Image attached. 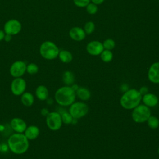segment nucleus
Masks as SVG:
<instances>
[{
    "mask_svg": "<svg viewBox=\"0 0 159 159\" xmlns=\"http://www.w3.org/2000/svg\"><path fill=\"white\" fill-rule=\"evenodd\" d=\"M7 143L10 150L17 155L24 153L29 147V140L22 133H15L11 135L7 140Z\"/></svg>",
    "mask_w": 159,
    "mask_h": 159,
    "instance_id": "obj_1",
    "label": "nucleus"
},
{
    "mask_svg": "<svg viewBox=\"0 0 159 159\" xmlns=\"http://www.w3.org/2000/svg\"><path fill=\"white\" fill-rule=\"evenodd\" d=\"M142 96L139 90L135 88L129 89L123 93L120 98V104L125 109L132 110L140 104Z\"/></svg>",
    "mask_w": 159,
    "mask_h": 159,
    "instance_id": "obj_2",
    "label": "nucleus"
},
{
    "mask_svg": "<svg viewBox=\"0 0 159 159\" xmlns=\"http://www.w3.org/2000/svg\"><path fill=\"white\" fill-rule=\"evenodd\" d=\"M76 98V92L71 86L60 87L55 93V100L61 106H70L75 101Z\"/></svg>",
    "mask_w": 159,
    "mask_h": 159,
    "instance_id": "obj_3",
    "label": "nucleus"
},
{
    "mask_svg": "<svg viewBox=\"0 0 159 159\" xmlns=\"http://www.w3.org/2000/svg\"><path fill=\"white\" fill-rule=\"evenodd\" d=\"M39 52L43 58L52 60L58 57L60 50L55 43L47 40L40 45Z\"/></svg>",
    "mask_w": 159,
    "mask_h": 159,
    "instance_id": "obj_4",
    "label": "nucleus"
},
{
    "mask_svg": "<svg viewBox=\"0 0 159 159\" xmlns=\"http://www.w3.org/2000/svg\"><path fill=\"white\" fill-rule=\"evenodd\" d=\"M151 116L150 108L147 106L139 104L134 109H132V119L135 122L138 124L144 123L147 122V119Z\"/></svg>",
    "mask_w": 159,
    "mask_h": 159,
    "instance_id": "obj_5",
    "label": "nucleus"
},
{
    "mask_svg": "<svg viewBox=\"0 0 159 159\" xmlns=\"http://www.w3.org/2000/svg\"><path fill=\"white\" fill-rule=\"evenodd\" d=\"M89 111V107L87 104L84 102H74L70 106L68 112L75 119H79L84 117Z\"/></svg>",
    "mask_w": 159,
    "mask_h": 159,
    "instance_id": "obj_6",
    "label": "nucleus"
},
{
    "mask_svg": "<svg viewBox=\"0 0 159 159\" xmlns=\"http://www.w3.org/2000/svg\"><path fill=\"white\" fill-rule=\"evenodd\" d=\"M46 124L48 129L56 131L59 130L62 125L61 114L58 112H51L46 116Z\"/></svg>",
    "mask_w": 159,
    "mask_h": 159,
    "instance_id": "obj_7",
    "label": "nucleus"
},
{
    "mask_svg": "<svg viewBox=\"0 0 159 159\" xmlns=\"http://www.w3.org/2000/svg\"><path fill=\"white\" fill-rule=\"evenodd\" d=\"M22 29L21 23L17 19H10L7 20L4 25L5 34L11 35L18 34Z\"/></svg>",
    "mask_w": 159,
    "mask_h": 159,
    "instance_id": "obj_8",
    "label": "nucleus"
},
{
    "mask_svg": "<svg viewBox=\"0 0 159 159\" xmlns=\"http://www.w3.org/2000/svg\"><path fill=\"white\" fill-rule=\"evenodd\" d=\"M26 89V81L21 77L15 78L11 84V90L15 96L22 95Z\"/></svg>",
    "mask_w": 159,
    "mask_h": 159,
    "instance_id": "obj_9",
    "label": "nucleus"
},
{
    "mask_svg": "<svg viewBox=\"0 0 159 159\" xmlns=\"http://www.w3.org/2000/svg\"><path fill=\"white\" fill-rule=\"evenodd\" d=\"M26 68L27 65L24 61L21 60L16 61L10 67V74L14 78L21 77L26 71Z\"/></svg>",
    "mask_w": 159,
    "mask_h": 159,
    "instance_id": "obj_10",
    "label": "nucleus"
},
{
    "mask_svg": "<svg viewBox=\"0 0 159 159\" xmlns=\"http://www.w3.org/2000/svg\"><path fill=\"white\" fill-rule=\"evenodd\" d=\"M148 80L153 84H159V61L152 64L148 70Z\"/></svg>",
    "mask_w": 159,
    "mask_h": 159,
    "instance_id": "obj_11",
    "label": "nucleus"
},
{
    "mask_svg": "<svg viewBox=\"0 0 159 159\" xmlns=\"http://www.w3.org/2000/svg\"><path fill=\"white\" fill-rule=\"evenodd\" d=\"M104 50L102 43L97 40L90 42L86 46V50L88 53L93 56L100 55Z\"/></svg>",
    "mask_w": 159,
    "mask_h": 159,
    "instance_id": "obj_12",
    "label": "nucleus"
},
{
    "mask_svg": "<svg viewBox=\"0 0 159 159\" xmlns=\"http://www.w3.org/2000/svg\"><path fill=\"white\" fill-rule=\"evenodd\" d=\"M11 127L16 133H23L27 128V124L25 122L19 117L13 118L10 122Z\"/></svg>",
    "mask_w": 159,
    "mask_h": 159,
    "instance_id": "obj_13",
    "label": "nucleus"
},
{
    "mask_svg": "<svg viewBox=\"0 0 159 159\" xmlns=\"http://www.w3.org/2000/svg\"><path fill=\"white\" fill-rule=\"evenodd\" d=\"M143 104L148 107H155L158 104V98L157 95L153 93H147L142 97Z\"/></svg>",
    "mask_w": 159,
    "mask_h": 159,
    "instance_id": "obj_14",
    "label": "nucleus"
},
{
    "mask_svg": "<svg viewBox=\"0 0 159 159\" xmlns=\"http://www.w3.org/2000/svg\"><path fill=\"white\" fill-rule=\"evenodd\" d=\"M70 37L75 41H81L86 37V33L84 30L79 27H74L71 28L69 31Z\"/></svg>",
    "mask_w": 159,
    "mask_h": 159,
    "instance_id": "obj_15",
    "label": "nucleus"
},
{
    "mask_svg": "<svg viewBox=\"0 0 159 159\" xmlns=\"http://www.w3.org/2000/svg\"><path fill=\"white\" fill-rule=\"evenodd\" d=\"M40 134V130L36 125H29L27 127L24 131V135L28 140H34L38 137Z\"/></svg>",
    "mask_w": 159,
    "mask_h": 159,
    "instance_id": "obj_16",
    "label": "nucleus"
},
{
    "mask_svg": "<svg viewBox=\"0 0 159 159\" xmlns=\"http://www.w3.org/2000/svg\"><path fill=\"white\" fill-rule=\"evenodd\" d=\"M36 97L40 101H45L48 98V90L44 85H39L35 89Z\"/></svg>",
    "mask_w": 159,
    "mask_h": 159,
    "instance_id": "obj_17",
    "label": "nucleus"
},
{
    "mask_svg": "<svg viewBox=\"0 0 159 159\" xmlns=\"http://www.w3.org/2000/svg\"><path fill=\"white\" fill-rule=\"evenodd\" d=\"M76 96L83 101L89 100L91 96V91L85 87H79L78 89L76 91Z\"/></svg>",
    "mask_w": 159,
    "mask_h": 159,
    "instance_id": "obj_18",
    "label": "nucleus"
},
{
    "mask_svg": "<svg viewBox=\"0 0 159 159\" xmlns=\"http://www.w3.org/2000/svg\"><path fill=\"white\" fill-rule=\"evenodd\" d=\"M21 102L26 107L31 106L34 102L33 94L29 92H24L21 96Z\"/></svg>",
    "mask_w": 159,
    "mask_h": 159,
    "instance_id": "obj_19",
    "label": "nucleus"
},
{
    "mask_svg": "<svg viewBox=\"0 0 159 159\" xmlns=\"http://www.w3.org/2000/svg\"><path fill=\"white\" fill-rule=\"evenodd\" d=\"M60 61L64 63H68L73 60V55L71 53L66 50H62L59 52L58 56Z\"/></svg>",
    "mask_w": 159,
    "mask_h": 159,
    "instance_id": "obj_20",
    "label": "nucleus"
},
{
    "mask_svg": "<svg viewBox=\"0 0 159 159\" xmlns=\"http://www.w3.org/2000/svg\"><path fill=\"white\" fill-rule=\"evenodd\" d=\"M74 74L71 71H65L62 75V81L66 86L72 85L75 82Z\"/></svg>",
    "mask_w": 159,
    "mask_h": 159,
    "instance_id": "obj_21",
    "label": "nucleus"
},
{
    "mask_svg": "<svg viewBox=\"0 0 159 159\" xmlns=\"http://www.w3.org/2000/svg\"><path fill=\"white\" fill-rule=\"evenodd\" d=\"M148 126L152 129H156L159 127V119L155 116L151 115L147 120Z\"/></svg>",
    "mask_w": 159,
    "mask_h": 159,
    "instance_id": "obj_22",
    "label": "nucleus"
},
{
    "mask_svg": "<svg viewBox=\"0 0 159 159\" xmlns=\"http://www.w3.org/2000/svg\"><path fill=\"white\" fill-rule=\"evenodd\" d=\"M100 56L102 61L105 63L110 62L113 58V54L111 50H105V49L100 54Z\"/></svg>",
    "mask_w": 159,
    "mask_h": 159,
    "instance_id": "obj_23",
    "label": "nucleus"
},
{
    "mask_svg": "<svg viewBox=\"0 0 159 159\" xmlns=\"http://www.w3.org/2000/svg\"><path fill=\"white\" fill-rule=\"evenodd\" d=\"M61 114V120L62 122L65 124H70L72 123L73 117L70 114L69 112H63Z\"/></svg>",
    "mask_w": 159,
    "mask_h": 159,
    "instance_id": "obj_24",
    "label": "nucleus"
},
{
    "mask_svg": "<svg viewBox=\"0 0 159 159\" xmlns=\"http://www.w3.org/2000/svg\"><path fill=\"white\" fill-rule=\"evenodd\" d=\"M102 45H103L104 49L111 50L114 48L116 43L114 40L111 39H107L104 41V42L102 43Z\"/></svg>",
    "mask_w": 159,
    "mask_h": 159,
    "instance_id": "obj_25",
    "label": "nucleus"
},
{
    "mask_svg": "<svg viewBox=\"0 0 159 159\" xmlns=\"http://www.w3.org/2000/svg\"><path fill=\"white\" fill-rule=\"evenodd\" d=\"M26 71L30 75L36 74L39 71V66L35 63H29L28 65H27Z\"/></svg>",
    "mask_w": 159,
    "mask_h": 159,
    "instance_id": "obj_26",
    "label": "nucleus"
},
{
    "mask_svg": "<svg viewBox=\"0 0 159 159\" xmlns=\"http://www.w3.org/2000/svg\"><path fill=\"white\" fill-rule=\"evenodd\" d=\"M94 29H95V24L94 22L91 21H89L85 24L84 30L86 34H90L94 32Z\"/></svg>",
    "mask_w": 159,
    "mask_h": 159,
    "instance_id": "obj_27",
    "label": "nucleus"
},
{
    "mask_svg": "<svg viewBox=\"0 0 159 159\" xmlns=\"http://www.w3.org/2000/svg\"><path fill=\"white\" fill-rule=\"evenodd\" d=\"M86 11L89 14H95L98 11V6L94 3H89L86 6Z\"/></svg>",
    "mask_w": 159,
    "mask_h": 159,
    "instance_id": "obj_28",
    "label": "nucleus"
},
{
    "mask_svg": "<svg viewBox=\"0 0 159 159\" xmlns=\"http://www.w3.org/2000/svg\"><path fill=\"white\" fill-rule=\"evenodd\" d=\"M91 0H73L74 4L80 7H86L87 5L90 3Z\"/></svg>",
    "mask_w": 159,
    "mask_h": 159,
    "instance_id": "obj_29",
    "label": "nucleus"
},
{
    "mask_svg": "<svg viewBox=\"0 0 159 159\" xmlns=\"http://www.w3.org/2000/svg\"><path fill=\"white\" fill-rule=\"evenodd\" d=\"M139 91L142 96H143L144 94L148 93V88L147 86H142L140 88V89H139Z\"/></svg>",
    "mask_w": 159,
    "mask_h": 159,
    "instance_id": "obj_30",
    "label": "nucleus"
},
{
    "mask_svg": "<svg viewBox=\"0 0 159 159\" xmlns=\"http://www.w3.org/2000/svg\"><path fill=\"white\" fill-rule=\"evenodd\" d=\"M129 89V85L127 84H126V83H123L120 86V89L123 93L127 91Z\"/></svg>",
    "mask_w": 159,
    "mask_h": 159,
    "instance_id": "obj_31",
    "label": "nucleus"
},
{
    "mask_svg": "<svg viewBox=\"0 0 159 159\" xmlns=\"http://www.w3.org/2000/svg\"><path fill=\"white\" fill-rule=\"evenodd\" d=\"M49 111L47 109V108H43L42 110H41V114L43 116H47L48 114H49Z\"/></svg>",
    "mask_w": 159,
    "mask_h": 159,
    "instance_id": "obj_32",
    "label": "nucleus"
},
{
    "mask_svg": "<svg viewBox=\"0 0 159 159\" xmlns=\"http://www.w3.org/2000/svg\"><path fill=\"white\" fill-rule=\"evenodd\" d=\"M11 39H12V35H9V34H5V36H4V40L6 42H9L11 40Z\"/></svg>",
    "mask_w": 159,
    "mask_h": 159,
    "instance_id": "obj_33",
    "label": "nucleus"
},
{
    "mask_svg": "<svg viewBox=\"0 0 159 159\" xmlns=\"http://www.w3.org/2000/svg\"><path fill=\"white\" fill-rule=\"evenodd\" d=\"M91 1H92L93 3H94V4H96V5L101 4H102L104 1V0H91Z\"/></svg>",
    "mask_w": 159,
    "mask_h": 159,
    "instance_id": "obj_34",
    "label": "nucleus"
},
{
    "mask_svg": "<svg viewBox=\"0 0 159 159\" xmlns=\"http://www.w3.org/2000/svg\"><path fill=\"white\" fill-rule=\"evenodd\" d=\"M5 34H5L4 31L0 29V41H2V40H4Z\"/></svg>",
    "mask_w": 159,
    "mask_h": 159,
    "instance_id": "obj_35",
    "label": "nucleus"
},
{
    "mask_svg": "<svg viewBox=\"0 0 159 159\" xmlns=\"http://www.w3.org/2000/svg\"><path fill=\"white\" fill-rule=\"evenodd\" d=\"M71 88H72V89H73L76 92V91L78 89V88H79V87H80V86H79L78 84H74V83H73V84L71 86Z\"/></svg>",
    "mask_w": 159,
    "mask_h": 159,
    "instance_id": "obj_36",
    "label": "nucleus"
},
{
    "mask_svg": "<svg viewBox=\"0 0 159 159\" xmlns=\"http://www.w3.org/2000/svg\"><path fill=\"white\" fill-rule=\"evenodd\" d=\"M48 99L47 100V103L48 104H53V101L51 99V98H50V99Z\"/></svg>",
    "mask_w": 159,
    "mask_h": 159,
    "instance_id": "obj_37",
    "label": "nucleus"
},
{
    "mask_svg": "<svg viewBox=\"0 0 159 159\" xmlns=\"http://www.w3.org/2000/svg\"><path fill=\"white\" fill-rule=\"evenodd\" d=\"M157 152H158V155H159V146L158 147V150H157Z\"/></svg>",
    "mask_w": 159,
    "mask_h": 159,
    "instance_id": "obj_38",
    "label": "nucleus"
},
{
    "mask_svg": "<svg viewBox=\"0 0 159 159\" xmlns=\"http://www.w3.org/2000/svg\"><path fill=\"white\" fill-rule=\"evenodd\" d=\"M1 150V143H0V151Z\"/></svg>",
    "mask_w": 159,
    "mask_h": 159,
    "instance_id": "obj_39",
    "label": "nucleus"
}]
</instances>
